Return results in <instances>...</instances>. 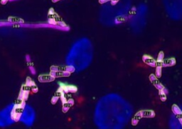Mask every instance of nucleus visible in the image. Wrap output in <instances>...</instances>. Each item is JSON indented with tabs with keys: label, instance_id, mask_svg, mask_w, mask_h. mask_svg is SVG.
Here are the masks:
<instances>
[{
	"label": "nucleus",
	"instance_id": "1",
	"mask_svg": "<svg viewBox=\"0 0 182 129\" xmlns=\"http://www.w3.org/2000/svg\"><path fill=\"white\" fill-rule=\"evenodd\" d=\"M24 107H22L21 106L14 105L11 113H10V116H11V119L15 122L19 121L23 116L24 112Z\"/></svg>",
	"mask_w": 182,
	"mask_h": 129
},
{
	"label": "nucleus",
	"instance_id": "2",
	"mask_svg": "<svg viewBox=\"0 0 182 129\" xmlns=\"http://www.w3.org/2000/svg\"><path fill=\"white\" fill-rule=\"evenodd\" d=\"M30 91H31L30 88L29 87L26 83L22 85L18 97L21 98V99H23L25 101H26V100H28L29 95L30 94Z\"/></svg>",
	"mask_w": 182,
	"mask_h": 129
},
{
	"label": "nucleus",
	"instance_id": "3",
	"mask_svg": "<svg viewBox=\"0 0 182 129\" xmlns=\"http://www.w3.org/2000/svg\"><path fill=\"white\" fill-rule=\"evenodd\" d=\"M51 71H65V72L73 73L75 71V68L73 66H66V67H62V66H51Z\"/></svg>",
	"mask_w": 182,
	"mask_h": 129
},
{
	"label": "nucleus",
	"instance_id": "4",
	"mask_svg": "<svg viewBox=\"0 0 182 129\" xmlns=\"http://www.w3.org/2000/svg\"><path fill=\"white\" fill-rule=\"evenodd\" d=\"M61 91H62L64 93H76L78 90L77 88L74 86H65V85H62L59 88Z\"/></svg>",
	"mask_w": 182,
	"mask_h": 129
},
{
	"label": "nucleus",
	"instance_id": "5",
	"mask_svg": "<svg viewBox=\"0 0 182 129\" xmlns=\"http://www.w3.org/2000/svg\"><path fill=\"white\" fill-rule=\"evenodd\" d=\"M26 84L30 88L31 91L34 93H36L37 92L39 91V88L38 86H36V83L34 81H32V79H31L30 77H27L26 78Z\"/></svg>",
	"mask_w": 182,
	"mask_h": 129
},
{
	"label": "nucleus",
	"instance_id": "6",
	"mask_svg": "<svg viewBox=\"0 0 182 129\" xmlns=\"http://www.w3.org/2000/svg\"><path fill=\"white\" fill-rule=\"evenodd\" d=\"M56 79L51 74H43V75L39 76L38 80L41 83H49L54 81Z\"/></svg>",
	"mask_w": 182,
	"mask_h": 129
},
{
	"label": "nucleus",
	"instance_id": "7",
	"mask_svg": "<svg viewBox=\"0 0 182 129\" xmlns=\"http://www.w3.org/2000/svg\"><path fill=\"white\" fill-rule=\"evenodd\" d=\"M55 14L56 12L54 11V9L53 8H51L49 11L48 13V22L51 25H57L56 22L55 21Z\"/></svg>",
	"mask_w": 182,
	"mask_h": 129
},
{
	"label": "nucleus",
	"instance_id": "8",
	"mask_svg": "<svg viewBox=\"0 0 182 129\" xmlns=\"http://www.w3.org/2000/svg\"><path fill=\"white\" fill-rule=\"evenodd\" d=\"M52 76H54L55 79L60 77H69L71 75V73L65 72V71H51L50 74Z\"/></svg>",
	"mask_w": 182,
	"mask_h": 129
},
{
	"label": "nucleus",
	"instance_id": "9",
	"mask_svg": "<svg viewBox=\"0 0 182 129\" xmlns=\"http://www.w3.org/2000/svg\"><path fill=\"white\" fill-rule=\"evenodd\" d=\"M143 61L146 64H147L148 65L152 66V67H156V62L155 60H154L152 58H151L149 56H144L143 57Z\"/></svg>",
	"mask_w": 182,
	"mask_h": 129
},
{
	"label": "nucleus",
	"instance_id": "10",
	"mask_svg": "<svg viewBox=\"0 0 182 129\" xmlns=\"http://www.w3.org/2000/svg\"><path fill=\"white\" fill-rule=\"evenodd\" d=\"M8 22L12 23H24V21L21 18H18V17H14L9 16L7 19Z\"/></svg>",
	"mask_w": 182,
	"mask_h": 129
},
{
	"label": "nucleus",
	"instance_id": "11",
	"mask_svg": "<svg viewBox=\"0 0 182 129\" xmlns=\"http://www.w3.org/2000/svg\"><path fill=\"white\" fill-rule=\"evenodd\" d=\"M62 93H63L62 91H61L60 90H58L57 92L55 93V94H54V97H53L52 99H51V104H55L57 102L58 100L60 99Z\"/></svg>",
	"mask_w": 182,
	"mask_h": 129
},
{
	"label": "nucleus",
	"instance_id": "12",
	"mask_svg": "<svg viewBox=\"0 0 182 129\" xmlns=\"http://www.w3.org/2000/svg\"><path fill=\"white\" fill-rule=\"evenodd\" d=\"M14 105H18V106H21L22 107H26V101L24 100L21 99V98H17L15 100Z\"/></svg>",
	"mask_w": 182,
	"mask_h": 129
},
{
	"label": "nucleus",
	"instance_id": "13",
	"mask_svg": "<svg viewBox=\"0 0 182 129\" xmlns=\"http://www.w3.org/2000/svg\"><path fill=\"white\" fill-rule=\"evenodd\" d=\"M141 114L142 116H146V117H154V113L152 111H141Z\"/></svg>",
	"mask_w": 182,
	"mask_h": 129
},
{
	"label": "nucleus",
	"instance_id": "14",
	"mask_svg": "<svg viewBox=\"0 0 182 129\" xmlns=\"http://www.w3.org/2000/svg\"><path fill=\"white\" fill-rule=\"evenodd\" d=\"M175 64V59H170L169 60H166L163 63L162 66L164 67H166V66H172Z\"/></svg>",
	"mask_w": 182,
	"mask_h": 129
},
{
	"label": "nucleus",
	"instance_id": "15",
	"mask_svg": "<svg viewBox=\"0 0 182 129\" xmlns=\"http://www.w3.org/2000/svg\"><path fill=\"white\" fill-rule=\"evenodd\" d=\"M71 107V105L70 104L69 102H67L65 103H63V108H62L63 112L64 113L67 112V111L69 110V109Z\"/></svg>",
	"mask_w": 182,
	"mask_h": 129
},
{
	"label": "nucleus",
	"instance_id": "16",
	"mask_svg": "<svg viewBox=\"0 0 182 129\" xmlns=\"http://www.w3.org/2000/svg\"><path fill=\"white\" fill-rule=\"evenodd\" d=\"M27 65H28L29 68V70H30L31 72L33 74H35L36 71H35V69H34V67L33 63H32L31 62H27Z\"/></svg>",
	"mask_w": 182,
	"mask_h": 129
},
{
	"label": "nucleus",
	"instance_id": "17",
	"mask_svg": "<svg viewBox=\"0 0 182 129\" xmlns=\"http://www.w3.org/2000/svg\"><path fill=\"white\" fill-rule=\"evenodd\" d=\"M173 111L176 114H181V110L179 109V108L177 107V106H176V105H174V106H173Z\"/></svg>",
	"mask_w": 182,
	"mask_h": 129
},
{
	"label": "nucleus",
	"instance_id": "18",
	"mask_svg": "<svg viewBox=\"0 0 182 129\" xmlns=\"http://www.w3.org/2000/svg\"><path fill=\"white\" fill-rule=\"evenodd\" d=\"M163 58H164V53L162 52H161L159 54V58L157 59V62H162Z\"/></svg>",
	"mask_w": 182,
	"mask_h": 129
},
{
	"label": "nucleus",
	"instance_id": "19",
	"mask_svg": "<svg viewBox=\"0 0 182 129\" xmlns=\"http://www.w3.org/2000/svg\"><path fill=\"white\" fill-rule=\"evenodd\" d=\"M9 1H10V0H1V1H0V3H1V4L5 5Z\"/></svg>",
	"mask_w": 182,
	"mask_h": 129
},
{
	"label": "nucleus",
	"instance_id": "20",
	"mask_svg": "<svg viewBox=\"0 0 182 129\" xmlns=\"http://www.w3.org/2000/svg\"><path fill=\"white\" fill-rule=\"evenodd\" d=\"M60 1V0H52V1L54 3H56V2H57V1Z\"/></svg>",
	"mask_w": 182,
	"mask_h": 129
},
{
	"label": "nucleus",
	"instance_id": "21",
	"mask_svg": "<svg viewBox=\"0 0 182 129\" xmlns=\"http://www.w3.org/2000/svg\"><path fill=\"white\" fill-rule=\"evenodd\" d=\"M10 1H14V0H10Z\"/></svg>",
	"mask_w": 182,
	"mask_h": 129
}]
</instances>
